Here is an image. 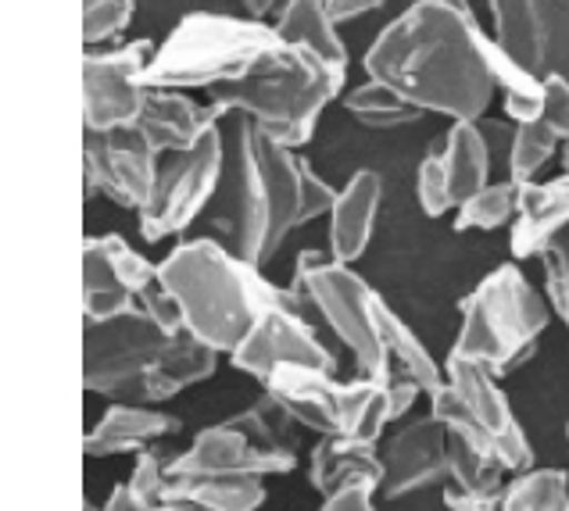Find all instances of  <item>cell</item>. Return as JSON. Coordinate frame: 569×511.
I'll return each instance as SVG.
<instances>
[{"instance_id": "1", "label": "cell", "mask_w": 569, "mask_h": 511, "mask_svg": "<svg viewBox=\"0 0 569 511\" xmlns=\"http://www.w3.org/2000/svg\"><path fill=\"white\" fill-rule=\"evenodd\" d=\"M487 43L469 0H416L372 40L366 76L422 114L477 122L498 93Z\"/></svg>"}, {"instance_id": "2", "label": "cell", "mask_w": 569, "mask_h": 511, "mask_svg": "<svg viewBox=\"0 0 569 511\" xmlns=\"http://www.w3.org/2000/svg\"><path fill=\"white\" fill-rule=\"evenodd\" d=\"M222 183L211 226L222 243L262 269L287 237L305 226V158L272 140L248 114H222Z\"/></svg>"}, {"instance_id": "3", "label": "cell", "mask_w": 569, "mask_h": 511, "mask_svg": "<svg viewBox=\"0 0 569 511\" xmlns=\"http://www.w3.org/2000/svg\"><path fill=\"white\" fill-rule=\"evenodd\" d=\"M219 354L187 333H172L143 308L119 319L83 322V387L122 404L161 408L216 372Z\"/></svg>"}, {"instance_id": "4", "label": "cell", "mask_w": 569, "mask_h": 511, "mask_svg": "<svg viewBox=\"0 0 569 511\" xmlns=\"http://www.w3.org/2000/svg\"><path fill=\"white\" fill-rule=\"evenodd\" d=\"M158 283L180 308L183 333L230 358L266 311L301 304L290 287H276L222 240H187L158 261Z\"/></svg>"}, {"instance_id": "5", "label": "cell", "mask_w": 569, "mask_h": 511, "mask_svg": "<svg viewBox=\"0 0 569 511\" xmlns=\"http://www.w3.org/2000/svg\"><path fill=\"white\" fill-rule=\"evenodd\" d=\"M345 79L348 72L333 69L330 61L280 40V47L258 61L248 76L211 87L208 104L219 114H248L272 140L301 151L316 133L322 108L345 90Z\"/></svg>"}, {"instance_id": "6", "label": "cell", "mask_w": 569, "mask_h": 511, "mask_svg": "<svg viewBox=\"0 0 569 511\" xmlns=\"http://www.w3.org/2000/svg\"><path fill=\"white\" fill-rule=\"evenodd\" d=\"M551 315L556 311L548 297L533 290L519 265H498L462 301V325L451 354L501 379L533 358Z\"/></svg>"}, {"instance_id": "7", "label": "cell", "mask_w": 569, "mask_h": 511, "mask_svg": "<svg viewBox=\"0 0 569 511\" xmlns=\"http://www.w3.org/2000/svg\"><path fill=\"white\" fill-rule=\"evenodd\" d=\"M280 37L262 19H233V14L193 11L180 19L166 43H158L148 69L151 90H211L248 76L269 58Z\"/></svg>"}, {"instance_id": "8", "label": "cell", "mask_w": 569, "mask_h": 511, "mask_svg": "<svg viewBox=\"0 0 569 511\" xmlns=\"http://www.w3.org/2000/svg\"><path fill=\"white\" fill-rule=\"evenodd\" d=\"M298 422L262 393L251 408L237 411L233 419L208 425L187 451L172 454V480L193 475H287L298 469Z\"/></svg>"}, {"instance_id": "9", "label": "cell", "mask_w": 569, "mask_h": 511, "mask_svg": "<svg viewBox=\"0 0 569 511\" xmlns=\"http://www.w3.org/2000/svg\"><path fill=\"white\" fill-rule=\"evenodd\" d=\"M301 304L319 315L322 329L351 354L355 372L366 379H383L390 383V361L380 325V301L383 297L372 290L366 279L351 265H340L330 254L305 251L298 254L295 283Z\"/></svg>"}, {"instance_id": "10", "label": "cell", "mask_w": 569, "mask_h": 511, "mask_svg": "<svg viewBox=\"0 0 569 511\" xmlns=\"http://www.w3.org/2000/svg\"><path fill=\"white\" fill-rule=\"evenodd\" d=\"M430 415L448 433L462 437L469 448L495 458L509 475L533 469L530 440L519 425L509 398L498 387V375L466 358L448 354L445 387L430 398Z\"/></svg>"}, {"instance_id": "11", "label": "cell", "mask_w": 569, "mask_h": 511, "mask_svg": "<svg viewBox=\"0 0 569 511\" xmlns=\"http://www.w3.org/2000/svg\"><path fill=\"white\" fill-rule=\"evenodd\" d=\"M222 126L211 137H204L190 151H172L158 158L154 187L148 204L137 211L140 219V237L148 243H161L201 216L204 204L219 193L222 183Z\"/></svg>"}, {"instance_id": "12", "label": "cell", "mask_w": 569, "mask_h": 511, "mask_svg": "<svg viewBox=\"0 0 569 511\" xmlns=\"http://www.w3.org/2000/svg\"><path fill=\"white\" fill-rule=\"evenodd\" d=\"M158 47L133 40L108 51H87L83 58V126L87 133L133 129L148 104V69Z\"/></svg>"}, {"instance_id": "13", "label": "cell", "mask_w": 569, "mask_h": 511, "mask_svg": "<svg viewBox=\"0 0 569 511\" xmlns=\"http://www.w3.org/2000/svg\"><path fill=\"white\" fill-rule=\"evenodd\" d=\"M491 37L530 76L569 82V0H491Z\"/></svg>"}, {"instance_id": "14", "label": "cell", "mask_w": 569, "mask_h": 511, "mask_svg": "<svg viewBox=\"0 0 569 511\" xmlns=\"http://www.w3.org/2000/svg\"><path fill=\"white\" fill-rule=\"evenodd\" d=\"M230 361L258 383H266L269 372L280 365H312L337 372V354L322 340L319 329L308 322L305 304H280L266 311L251 333L243 337L240 348L230 354Z\"/></svg>"}, {"instance_id": "15", "label": "cell", "mask_w": 569, "mask_h": 511, "mask_svg": "<svg viewBox=\"0 0 569 511\" xmlns=\"http://www.w3.org/2000/svg\"><path fill=\"white\" fill-rule=\"evenodd\" d=\"M158 283V265L137 254L122 237H87L83 243V322L119 319L140 308Z\"/></svg>"}, {"instance_id": "16", "label": "cell", "mask_w": 569, "mask_h": 511, "mask_svg": "<svg viewBox=\"0 0 569 511\" xmlns=\"http://www.w3.org/2000/svg\"><path fill=\"white\" fill-rule=\"evenodd\" d=\"M158 151L137 129H116V133H87L83 137V187L87 197L104 193L111 204L140 211L148 204Z\"/></svg>"}, {"instance_id": "17", "label": "cell", "mask_w": 569, "mask_h": 511, "mask_svg": "<svg viewBox=\"0 0 569 511\" xmlns=\"http://www.w3.org/2000/svg\"><path fill=\"white\" fill-rule=\"evenodd\" d=\"M383 480L380 498L401 501L409 493L445 487L448 480V430L433 415L401 425L380 448Z\"/></svg>"}, {"instance_id": "18", "label": "cell", "mask_w": 569, "mask_h": 511, "mask_svg": "<svg viewBox=\"0 0 569 511\" xmlns=\"http://www.w3.org/2000/svg\"><path fill=\"white\" fill-rule=\"evenodd\" d=\"M262 387L301 430H312L319 437H340L345 430L348 383H337L333 372L312 365H280L269 372Z\"/></svg>"}, {"instance_id": "19", "label": "cell", "mask_w": 569, "mask_h": 511, "mask_svg": "<svg viewBox=\"0 0 569 511\" xmlns=\"http://www.w3.org/2000/svg\"><path fill=\"white\" fill-rule=\"evenodd\" d=\"M219 126L222 114L211 104H198L193 97H187V90H151L133 129L158 154H172L198 147Z\"/></svg>"}, {"instance_id": "20", "label": "cell", "mask_w": 569, "mask_h": 511, "mask_svg": "<svg viewBox=\"0 0 569 511\" xmlns=\"http://www.w3.org/2000/svg\"><path fill=\"white\" fill-rule=\"evenodd\" d=\"M569 229V176H556L548 183L519 187V208L509 226V251L516 261L541 258Z\"/></svg>"}, {"instance_id": "21", "label": "cell", "mask_w": 569, "mask_h": 511, "mask_svg": "<svg viewBox=\"0 0 569 511\" xmlns=\"http://www.w3.org/2000/svg\"><path fill=\"white\" fill-rule=\"evenodd\" d=\"M180 430H183V422L169 415L166 408L111 401L104 415L87 430L83 451L90 458L140 454L143 448H151V443L166 440V437H176Z\"/></svg>"}, {"instance_id": "22", "label": "cell", "mask_w": 569, "mask_h": 511, "mask_svg": "<svg viewBox=\"0 0 569 511\" xmlns=\"http://www.w3.org/2000/svg\"><path fill=\"white\" fill-rule=\"evenodd\" d=\"M380 201H383V183L377 172H355L348 179V187L337 193V201L330 208V258L340 265H351L366 254V247L372 240V229H377L380 216Z\"/></svg>"}, {"instance_id": "23", "label": "cell", "mask_w": 569, "mask_h": 511, "mask_svg": "<svg viewBox=\"0 0 569 511\" xmlns=\"http://www.w3.org/2000/svg\"><path fill=\"white\" fill-rule=\"evenodd\" d=\"M383 461H380V440H359V437H319V443L308 454V483L322 498L345 483H372L380 493Z\"/></svg>"}, {"instance_id": "24", "label": "cell", "mask_w": 569, "mask_h": 511, "mask_svg": "<svg viewBox=\"0 0 569 511\" xmlns=\"http://www.w3.org/2000/svg\"><path fill=\"white\" fill-rule=\"evenodd\" d=\"M441 161H445V176H448V190H451L455 208L466 204L469 197L491 183L495 154L480 129V119L448 126V133L441 140Z\"/></svg>"}, {"instance_id": "25", "label": "cell", "mask_w": 569, "mask_h": 511, "mask_svg": "<svg viewBox=\"0 0 569 511\" xmlns=\"http://www.w3.org/2000/svg\"><path fill=\"white\" fill-rule=\"evenodd\" d=\"M272 29L283 43L312 51L322 61H330L333 69L348 72V47L340 40L327 0H283L280 19Z\"/></svg>"}, {"instance_id": "26", "label": "cell", "mask_w": 569, "mask_h": 511, "mask_svg": "<svg viewBox=\"0 0 569 511\" xmlns=\"http://www.w3.org/2000/svg\"><path fill=\"white\" fill-rule=\"evenodd\" d=\"M380 325H383L390 379H405V383L419 387L422 398H433L445 387V369L437 365L433 354L422 348L419 337L401 322V315L387 301H380Z\"/></svg>"}, {"instance_id": "27", "label": "cell", "mask_w": 569, "mask_h": 511, "mask_svg": "<svg viewBox=\"0 0 569 511\" xmlns=\"http://www.w3.org/2000/svg\"><path fill=\"white\" fill-rule=\"evenodd\" d=\"M193 501L204 511H258L266 504V480L258 475H193V480H172L166 501Z\"/></svg>"}, {"instance_id": "28", "label": "cell", "mask_w": 569, "mask_h": 511, "mask_svg": "<svg viewBox=\"0 0 569 511\" xmlns=\"http://www.w3.org/2000/svg\"><path fill=\"white\" fill-rule=\"evenodd\" d=\"M345 111L355 122H362L366 129H401V126H412L422 119L419 108H412L405 97H398L390 87H383V82L369 79V76L362 87L345 93Z\"/></svg>"}, {"instance_id": "29", "label": "cell", "mask_w": 569, "mask_h": 511, "mask_svg": "<svg viewBox=\"0 0 569 511\" xmlns=\"http://www.w3.org/2000/svg\"><path fill=\"white\" fill-rule=\"evenodd\" d=\"M501 511H569V475L562 469H527L506 483Z\"/></svg>"}, {"instance_id": "30", "label": "cell", "mask_w": 569, "mask_h": 511, "mask_svg": "<svg viewBox=\"0 0 569 511\" xmlns=\"http://www.w3.org/2000/svg\"><path fill=\"white\" fill-rule=\"evenodd\" d=\"M516 208H519V183H512V179L487 183L480 193L469 197L466 204L455 208V229H459V233H473V229L491 233V229L512 226Z\"/></svg>"}, {"instance_id": "31", "label": "cell", "mask_w": 569, "mask_h": 511, "mask_svg": "<svg viewBox=\"0 0 569 511\" xmlns=\"http://www.w3.org/2000/svg\"><path fill=\"white\" fill-rule=\"evenodd\" d=\"M559 147H562V140L551 133L541 119L512 126V143H509V161H506L509 179L519 187L533 183L545 164L559 154Z\"/></svg>"}, {"instance_id": "32", "label": "cell", "mask_w": 569, "mask_h": 511, "mask_svg": "<svg viewBox=\"0 0 569 511\" xmlns=\"http://www.w3.org/2000/svg\"><path fill=\"white\" fill-rule=\"evenodd\" d=\"M133 22V0H83V43H111Z\"/></svg>"}, {"instance_id": "33", "label": "cell", "mask_w": 569, "mask_h": 511, "mask_svg": "<svg viewBox=\"0 0 569 511\" xmlns=\"http://www.w3.org/2000/svg\"><path fill=\"white\" fill-rule=\"evenodd\" d=\"M169 461L172 458H161L158 448H143L137 454V465H133V472H129L126 487L133 490V498L143 508L166 504V498H169Z\"/></svg>"}, {"instance_id": "34", "label": "cell", "mask_w": 569, "mask_h": 511, "mask_svg": "<svg viewBox=\"0 0 569 511\" xmlns=\"http://www.w3.org/2000/svg\"><path fill=\"white\" fill-rule=\"evenodd\" d=\"M416 201L422 208V216H430V219H441V216H448V211L455 208L441 151H433V154H427V158L419 161V169H416Z\"/></svg>"}, {"instance_id": "35", "label": "cell", "mask_w": 569, "mask_h": 511, "mask_svg": "<svg viewBox=\"0 0 569 511\" xmlns=\"http://www.w3.org/2000/svg\"><path fill=\"white\" fill-rule=\"evenodd\" d=\"M541 265H545L548 304L569 329V229L541 254Z\"/></svg>"}, {"instance_id": "36", "label": "cell", "mask_w": 569, "mask_h": 511, "mask_svg": "<svg viewBox=\"0 0 569 511\" xmlns=\"http://www.w3.org/2000/svg\"><path fill=\"white\" fill-rule=\"evenodd\" d=\"M541 122H545L559 140H569V82L559 79V76H548V79H545Z\"/></svg>"}, {"instance_id": "37", "label": "cell", "mask_w": 569, "mask_h": 511, "mask_svg": "<svg viewBox=\"0 0 569 511\" xmlns=\"http://www.w3.org/2000/svg\"><path fill=\"white\" fill-rule=\"evenodd\" d=\"M333 201H337V190L312 169V164H305V211H301V219L316 222L322 216H330Z\"/></svg>"}, {"instance_id": "38", "label": "cell", "mask_w": 569, "mask_h": 511, "mask_svg": "<svg viewBox=\"0 0 569 511\" xmlns=\"http://www.w3.org/2000/svg\"><path fill=\"white\" fill-rule=\"evenodd\" d=\"M372 498H377V487L372 483H345L333 493H327L316 511H377Z\"/></svg>"}, {"instance_id": "39", "label": "cell", "mask_w": 569, "mask_h": 511, "mask_svg": "<svg viewBox=\"0 0 569 511\" xmlns=\"http://www.w3.org/2000/svg\"><path fill=\"white\" fill-rule=\"evenodd\" d=\"M387 0H327V8H330V14H333V22L340 26V22H351V19H362V14H369V11H377V8H383Z\"/></svg>"}, {"instance_id": "40", "label": "cell", "mask_w": 569, "mask_h": 511, "mask_svg": "<svg viewBox=\"0 0 569 511\" xmlns=\"http://www.w3.org/2000/svg\"><path fill=\"white\" fill-rule=\"evenodd\" d=\"M237 4L248 11V19H266V14L280 8V0H237Z\"/></svg>"}, {"instance_id": "41", "label": "cell", "mask_w": 569, "mask_h": 511, "mask_svg": "<svg viewBox=\"0 0 569 511\" xmlns=\"http://www.w3.org/2000/svg\"><path fill=\"white\" fill-rule=\"evenodd\" d=\"M143 511H204V508H201V504H193V501H183V498H176V501L154 504V508H143Z\"/></svg>"}, {"instance_id": "42", "label": "cell", "mask_w": 569, "mask_h": 511, "mask_svg": "<svg viewBox=\"0 0 569 511\" xmlns=\"http://www.w3.org/2000/svg\"><path fill=\"white\" fill-rule=\"evenodd\" d=\"M559 164H562V172L569 176V140H562V147H559Z\"/></svg>"}, {"instance_id": "43", "label": "cell", "mask_w": 569, "mask_h": 511, "mask_svg": "<svg viewBox=\"0 0 569 511\" xmlns=\"http://www.w3.org/2000/svg\"><path fill=\"white\" fill-rule=\"evenodd\" d=\"M566 443H569V422H566Z\"/></svg>"}]
</instances>
